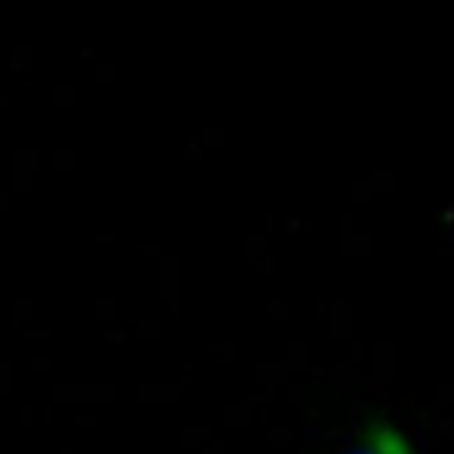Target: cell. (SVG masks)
<instances>
[{"mask_svg":"<svg viewBox=\"0 0 454 454\" xmlns=\"http://www.w3.org/2000/svg\"><path fill=\"white\" fill-rule=\"evenodd\" d=\"M348 454H415V450H411V443H408L397 429L376 422V426L365 429L362 447H355V450H348Z\"/></svg>","mask_w":454,"mask_h":454,"instance_id":"obj_1","label":"cell"}]
</instances>
